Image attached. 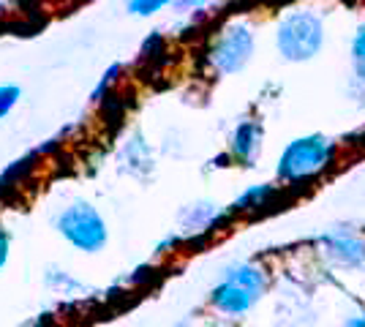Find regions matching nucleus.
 Returning <instances> with one entry per match:
<instances>
[{
  "instance_id": "nucleus-1",
  "label": "nucleus",
  "mask_w": 365,
  "mask_h": 327,
  "mask_svg": "<svg viewBox=\"0 0 365 327\" xmlns=\"http://www.w3.org/2000/svg\"><path fill=\"white\" fill-rule=\"evenodd\" d=\"M267 289V273L257 262H237L224 270V276L210 292L215 311L227 316H243L257 306Z\"/></svg>"
},
{
  "instance_id": "nucleus-2",
  "label": "nucleus",
  "mask_w": 365,
  "mask_h": 327,
  "mask_svg": "<svg viewBox=\"0 0 365 327\" xmlns=\"http://www.w3.org/2000/svg\"><path fill=\"white\" fill-rule=\"evenodd\" d=\"M275 47L289 63L314 61L324 47V19L314 9H292L275 25Z\"/></svg>"
},
{
  "instance_id": "nucleus-3",
  "label": "nucleus",
  "mask_w": 365,
  "mask_h": 327,
  "mask_svg": "<svg viewBox=\"0 0 365 327\" xmlns=\"http://www.w3.org/2000/svg\"><path fill=\"white\" fill-rule=\"evenodd\" d=\"M335 145L324 134H308L300 140H292L278 158L275 175L281 183H303L308 177H317L333 164Z\"/></svg>"
},
{
  "instance_id": "nucleus-4",
  "label": "nucleus",
  "mask_w": 365,
  "mask_h": 327,
  "mask_svg": "<svg viewBox=\"0 0 365 327\" xmlns=\"http://www.w3.org/2000/svg\"><path fill=\"white\" fill-rule=\"evenodd\" d=\"M55 229L85 254H96L107 246L109 229L104 216L85 199H74L68 207H63L61 216L55 218Z\"/></svg>"
},
{
  "instance_id": "nucleus-5",
  "label": "nucleus",
  "mask_w": 365,
  "mask_h": 327,
  "mask_svg": "<svg viewBox=\"0 0 365 327\" xmlns=\"http://www.w3.org/2000/svg\"><path fill=\"white\" fill-rule=\"evenodd\" d=\"M254 49H257V36L251 31V25L229 22L215 33L213 44L207 49V66L221 77L237 74L248 66Z\"/></svg>"
},
{
  "instance_id": "nucleus-6",
  "label": "nucleus",
  "mask_w": 365,
  "mask_h": 327,
  "mask_svg": "<svg viewBox=\"0 0 365 327\" xmlns=\"http://www.w3.org/2000/svg\"><path fill=\"white\" fill-rule=\"evenodd\" d=\"M327 259L338 267H363L365 265V237L351 229H333L319 237Z\"/></svg>"
},
{
  "instance_id": "nucleus-7",
  "label": "nucleus",
  "mask_w": 365,
  "mask_h": 327,
  "mask_svg": "<svg viewBox=\"0 0 365 327\" xmlns=\"http://www.w3.org/2000/svg\"><path fill=\"white\" fill-rule=\"evenodd\" d=\"M262 150V125L257 120H243L232 131L229 140V156L235 158L243 167H254V161L259 158Z\"/></svg>"
},
{
  "instance_id": "nucleus-8",
  "label": "nucleus",
  "mask_w": 365,
  "mask_h": 327,
  "mask_svg": "<svg viewBox=\"0 0 365 327\" xmlns=\"http://www.w3.org/2000/svg\"><path fill=\"white\" fill-rule=\"evenodd\" d=\"M227 216V210H218L213 202H194L180 213V224L185 234H199L215 229Z\"/></svg>"
},
{
  "instance_id": "nucleus-9",
  "label": "nucleus",
  "mask_w": 365,
  "mask_h": 327,
  "mask_svg": "<svg viewBox=\"0 0 365 327\" xmlns=\"http://www.w3.org/2000/svg\"><path fill=\"white\" fill-rule=\"evenodd\" d=\"M275 188L267 186V183H259V186H251L245 188L243 194L235 199L232 204V213H248V210H259V207H264V204L273 199Z\"/></svg>"
},
{
  "instance_id": "nucleus-10",
  "label": "nucleus",
  "mask_w": 365,
  "mask_h": 327,
  "mask_svg": "<svg viewBox=\"0 0 365 327\" xmlns=\"http://www.w3.org/2000/svg\"><path fill=\"white\" fill-rule=\"evenodd\" d=\"M351 66H354V77L365 85V22L357 25L351 38Z\"/></svg>"
},
{
  "instance_id": "nucleus-11",
  "label": "nucleus",
  "mask_w": 365,
  "mask_h": 327,
  "mask_svg": "<svg viewBox=\"0 0 365 327\" xmlns=\"http://www.w3.org/2000/svg\"><path fill=\"white\" fill-rule=\"evenodd\" d=\"M169 3H180V0H128L125 6H128L131 14L150 16V14H155V11H161L164 6H169Z\"/></svg>"
},
{
  "instance_id": "nucleus-12",
  "label": "nucleus",
  "mask_w": 365,
  "mask_h": 327,
  "mask_svg": "<svg viewBox=\"0 0 365 327\" xmlns=\"http://www.w3.org/2000/svg\"><path fill=\"white\" fill-rule=\"evenodd\" d=\"M19 98H22L19 85H0V120L19 104Z\"/></svg>"
},
{
  "instance_id": "nucleus-13",
  "label": "nucleus",
  "mask_w": 365,
  "mask_h": 327,
  "mask_svg": "<svg viewBox=\"0 0 365 327\" xmlns=\"http://www.w3.org/2000/svg\"><path fill=\"white\" fill-rule=\"evenodd\" d=\"M9 249H11V240H9V232L0 227V267L9 262Z\"/></svg>"
},
{
  "instance_id": "nucleus-14",
  "label": "nucleus",
  "mask_w": 365,
  "mask_h": 327,
  "mask_svg": "<svg viewBox=\"0 0 365 327\" xmlns=\"http://www.w3.org/2000/svg\"><path fill=\"white\" fill-rule=\"evenodd\" d=\"M344 327H365V313H360V316H349V319L344 322Z\"/></svg>"
},
{
  "instance_id": "nucleus-15",
  "label": "nucleus",
  "mask_w": 365,
  "mask_h": 327,
  "mask_svg": "<svg viewBox=\"0 0 365 327\" xmlns=\"http://www.w3.org/2000/svg\"><path fill=\"white\" fill-rule=\"evenodd\" d=\"M205 3H210V0H180V6H205Z\"/></svg>"
}]
</instances>
